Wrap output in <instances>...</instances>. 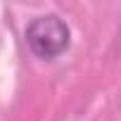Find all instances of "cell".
I'll return each instance as SVG.
<instances>
[{
  "label": "cell",
  "instance_id": "cell-1",
  "mask_svg": "<svg viewBox=\"0 0 121 121\" xmlns=\"http://www.w3.org/2000/svg\"><path fill=\"white\" fill-rule=\"evenodd\" d=\"M69 26L57 14L36 17L26 26V45L40 59H55L69 48Z\"/></svg>",
  "mask_w": 121,
  "mask_h": 121
}]
</instances>
